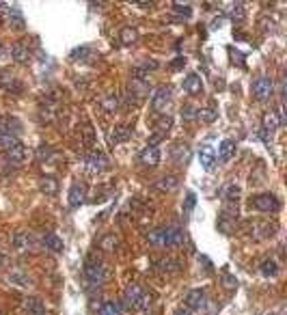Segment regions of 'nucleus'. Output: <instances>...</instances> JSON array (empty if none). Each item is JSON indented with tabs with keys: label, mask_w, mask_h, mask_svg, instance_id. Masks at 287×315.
<instances>
[{
	"label": "nucleus",
	"mask_w": 287,
	"mask_h": 315,
	"mask_svg": "<svg viewBox=\"0 0 287 315\" xmlns=\"http://www.w3.org/2000/svg\"><path fill=\"white\" fill-rule=\"evenodd\" d=\"M24 313L26 315H43V313H46V307L41 304L39 298H35V296H33V298L24 300Z\"/></svg>",
	"instance_id": "obj_16"
},
{
	"label": "nucleus",
	"mask_w": 287,
	"mask_h": 315,
	"mask_svg": "<svg viewBox=\"0 0 287 315\" xmlns=\"http://www.w3.org/2000/svg\"><path fill=\"white\" fill-rule=\"evenodd\" d=\"M130 136H132V128H130V125H125V123L114 125V130L110 132V145H119V142H125Z\"/></svg>",
	"instance_id": "obj_10"
},
{
	"label": "nucleus",
	"mask_w": 287,
	"mask_h": 315,
	"mask_svg": "<svg viewBox=\"0 0 287 315\" xmlns=\"http://www.w3.org/2000/svg\"><path fill=\"white\" fill-rule=\"evenodd\" d=\"M175 315H192V311L188 309V307H179V309L175 311Z\"/></svg>",
	"instance_id": "obj_41"
},
{
	"label": "nucleus",
	"mask_w": 287,
	"mask_h": 315,
	"mask_svg": "<svg viewBox=\"0 0 287 315\" xmlns=\"http://www.w3.org/2000/svg\"><path fill=\"white\" fill-rule=\"evenodd\" d=\"M147 242L154 246H166V227H160V229H154L147 236Z\"/></svg>",
	"instance_id": "obj_21"
},
{
	"label": "nucleus",
	"mask_w": 287,
	"mask_h": 315,
	"mask_svg": "<svg viewBox=\"0 0 287 315\" xmlns=\"http://www.w3.org/2000/svg\"><path fill=\"white\" fill-rule=\"evenodd\" d=\"M9 9H11V7H9L7 3H0V17L7 15V13H9Z\"/></svg>",
	"instance_id": "obj_42"
},
{
	"label": "nucleus",
	"mask_w": 287,
	"mask_h": 315,
	"mask_svg": "<svg viewBox=\"0 0 287 315\" xmlns=\"http://www.w3.org/2000/svg\"><path fill=\"white\" fill-rule=\"evenodd\" d=\"M84 203V188L82 186H71L69 188V205L71 208H80Z\"/></svg>",
	"instance_id": "obj_18"
},
{
	"label": "nucleus",
	"mask_w": 287,
	"mask_h": 315,
	"mask_svg": "<svg viewBox=\"0 0 287 315\" xmlns=\"http://www.w3.org/2000/svg\"><path fill=\"white\" fill-rule=\"evenodd\" d=\"M274 93V82L268 76H259L255 82H253V97L259 102H266V100H270Z\"/></svg>",
	"instance_id": "obj_2"
},
{
	"label": "nucleus",
	"mask_w": 287,
	"mask_h": 315,
	"mask_svg": "<svg viewBox=\"0 0 287 315\" xmlns=\"http://www.w3.org/2000/svg\"><path fill=\"white\" fill-rule=\"evenodd\" d=\"M177 186H179V179L175 175H164V177H160L158 182L154 184V190H158V192H171V190H175Z\"/></svg>",
	"instance_id": "obj_14"
},
{
	"label": "nucleus",
	"mask_w": 287,
	"mask_h": 315,
	"mask_svg": "<svg viewBox=\"0 0 287 315\" xmlns=\"http://www.w3.org/2000/svg\"><path fill=\"white\" fill-rule=\"evenodd\" d=\"M119 106H121L119 95L108 93V95L102 97V108H104V112H117V110H119Z\"/></svg>",
	"instance_id": "obj_19"
},
{
	"label": "nucleus",
	"mask_w": 287,
	"mask_h": 315,
	"mask_svg": "<svg viewBox=\"0 0 287 315\" xmlns=\"http://www.w3.org/2000/svg\"><path fill=\"white\" fill-rule=\"evenodd\" d=\"M5 156H7V160L11 162V164H24V162H28L31 151L26 149V147L22 145V142H17V145L5 149Z\"/></svg>",
	"instance_id": "obj_7"
},
{
	"label": "nucleus",
	"mask_w": 287,
	"mask_h": 315,
	"mask_svg": "<svg viewBox=\"0 0 287 315\" xmlns=\"http://www.w3.org/2000/svg\"><path fill=\"white\" fill-rule=\"evenodd\" d=\"M199 162L203 168H214V164H216V154H214V149L210 145H205L199 149Z\"/></svg>",
	"instance_id": "obj_15"
},
{
	"label": "nucleus",
	"mask_w": 287,
	"mask_h": 315,
	"mask_svg": "<svg viewBox=\"0 0 287 315\" xmlns=\"http://www.w3.org/2000/svg\"><path fill=\"white\" fill-rule=\"evenodd\" d=\"M7 20H9V26L11 28H15V31H24V17H22V13L17 11V9H9V13H7Z\"/></svg>",
	"instance_id": "obj_20"
},
{
	"label": "nucleus",
	"mask_w": 287,
	"mask_h": 315,
	"mask_svg": "<svg viewBox=\"0 0 287 315\" xmlns=\"http://www.w3.org/2000/svg\"><path fill=\"white\" fill-rule=\"evenodd\" d=\"M84 276H87L89 283L102 285L104 278H106V270H104L102 262H95V259H87V264H84Z\"/></svg>",
	"instance_id": "obj_4"
},
{
	"label": "nucleus",
	"mask_w": 287,
	"mask_h": 315,
	"mask_svg": "<svg viewBox=\"0 0 287 315\" xmlns=\"http://www.w3.org/2000/svg\"><path fill=\"white\" fill-rule=\"evenodd\" d=\"M171 104V87H158L154 95H151V110L156 112H162L166 110V106Z\"/></svg>",
	"instance_id": "obj_5"
},
{
	"label": "nucleus",
	"mask_w": 287,
	"mask_h": 315,
	"mask_svg": "<svg viewBox=\"0 0 287 315\" xmlns=\"http://www.w3.org/2000/svg\"><path fill=\"white\" fill-rule=\"evenodd\" d=\"M259 270H262L264 276H276V272H279V266H276V262H272V259H266V262L259 266Z\"/></svg>",
	"instance_id": "obj_33"
},
{
	"label": "nucleus",
	"mask_w": 287,
	"mask_h": 315,
	"mask_svg": "<svg viewBox=\"0 0 287 315\" xmlns=\"http://www.w3.org/2000/svg\"><path fill=\"white\" fill-rule=\"evenodd\" d=\"M229 17L231 20H236V22L244 20V3H233L229 7Z\"/></svg>",
	"instance_id": "obj_31"
},
{
	"label": "nucleus",
	"mask_w": 287,
	"mask_h": 315,
	"mask_svg": "<svg viewBox=\"0 0 287 315\" xmlns=\"http://www.w3.org/2000/svg\"><path fill=\"white\" fill-rule=\"evenodd\" d=\"M250 205H253L257 212L270 214V212H276V210H279V199H276L272 192H262V194H257L255 199L250 201Z\"/></svg>",
	"instance_id": "obj_3"
},
{
	"label": "nucleus",
	"mask_w": 287,
	"mask_h": 315,
	"mask_svg": "<svg viewBox=\"0 0 287 315\" xmlns=\"http://www.w3.org/2000/svg\"><path fill=\"white\" fill-rule=\"evenodd\" d=\"M194 203H196V196H194V192H188V194H186V205H184V212H186V214H190V212H192V208H194Z\"/></svg>",
	"instance_id": "obj_37"
},
{
	"label": "nucleus",
	"mask_w": 287,
	"mask_h": 315,
	"mask_svg": "<svg viewBox=\"0 0 287 315\" xmlns=\"http://www.w3.org/2000/svg\"><path fill=\"white\" fill-rule=\"evenodd\" d=\"M97 315H121V307L117 302H104Z\"/></svg>",
	"instance_id": "obj_32"
},
{
	"label": "nucleus",
	"mask_w": 287,
	"mask_h": 315,
	"mask_svg": "<svg viewBox=\"0 0 287 315\" xmlns=\"http://www.w3.org/2000/svg\"><path fill=\"white\" fill-rule=\"evenodd\" d=\"M184 244V231L179 227H166V246Z\"/></svg>",
	"instance_id": "obj_17"
},
{
	"label": "nucleus",
	"mask_w": 287,
	"mask_h": 315,
	"mask_svg": "<svg viewBox=\"0 0 287 315\" xmlns=\"http://www.w3.org/2000/svg\"><path fill=\"white\" fill-rule=\"evenodd\" d=\"M84 164H87L89 173H104V170L108 168V158H106L102 151H91V154L87 156Z\"/></svg>",
	"instance_id": "obj_6"
},
{
	"label": "nucleus",
	"mask_w": 287,
	"mask_h": 315,
	"mask_svg": "<svg viewBox=\"0 0 287 315\" xmlns=\"http://www.w3.org/2000/svg\"><path fill=\"white\" fill-rule=\"evenodd\" d=\"M173 9H175V13L184 15V17H190V15H192V9L188 7V5H182V3H173Z\"/></svg>",
	"instance_id": "obj_36"
},
{
	"label": "nucleus",
	"mask_w": 287,
	"mask_h": 315,
	"mask_svg": "<svg viewBox=\"0 0 287 315\" xmlns=\"http://www.w3.org/2000/svg\"><path fill=\"white\" fill-rule=\"evenodd\" d=\"M225 285H227V287H236V285H238V281H233L231 276H225Z\"/></svg>",
	"instance_id": "obj_43"
},
{
	"label": "nucleus",
	"mask_w": 287,
	"mask_h": 315,
	"mask_svg": "<svg viewBox=\"0 0 287 315\" xmlns=\"http://www.w3.org/2000/svg\"><path fill=\"white\" fill-rule=\"evenodd\" d=\"M3 56H5V48H3V46H0V59H3Z\"/></svg>",
	"instance_id": "obj_44"
},
{
	"label": "nucleus",
	"mask_w": 287,
	"mask_h": 315,
	"mask_svg": "<svg viewBox=\"0 0 287 315\" xmlns=\"http://www.w3.org/2000/svg\"><path fill=\"white\" fill-rule=\"evenodd\" d=\"M182 117H184V119H188V121L194 119V117H196L194 108H192V106H184V108H182Z\"/></svg>",
	"instance_id": "obj_39"
},
{
	"label": "nucleus",
	"mask_w": 287,
	"mask_h": 315,
	"mask_svg": "<svg viewBox=\"0 0 287 315\" xmlns=\"http://www.w3.org/2000/svg\"><path fill=\"white\" fill-rule=\"evenodd\" d=\"M184 89H186V93H190V95H199V93H203V80H201V76H196V74H188L186 80H184Z\"/></svg>",
	"instance_id": "obj_11"
},
{
	"label": "nucleus",
	"mask_w": 287,
	"mask_h": 315,
	"mask_svg": "<svg viewBox=\"0 0 287 315\" xmlns=\"http://www.w3.org/2000/svg\"><path fill=\"white\" fill-rule=\"evenodd\" d=\"M33 244V238L28 236V233H15L13 236V246L17 250H26V248H31Z\"/></svg>",
	"instance_id": "obj_27"
},
{
	"label": "nucleus",
	"mask_w": 287,
	"mask_h": 315,
	"mask_svg": "<svg viewBox=\"0 0 287 315\" xmlns=\"http://www.w3.org/2000/svg\"><path fill=\"white\" fill-rule=\"evenodd\" d=\"M39 188L46 194H56V190H59V184H56V179L54 177H43L41 182H39Z\"/></svg>",
	"instance_id": "obj_29"
},
{
	"label": "nucleus",
	"mask_w": 287,
	"mask_h": 315,
	"mask_svg": "<svg viewBox=\"0 0 287 315\" xmlns=\"http://www.w3.org/2000/svg\"><path fill=\"white\" fill-rule=\"evenodd\" d=\"M262 128H264V138L268 140L274 134V130L279 128V117H276V112H266L264 114V123H262Z\"/></svg>",
	"instance_id": "obj_13"
},
{
	"label": "nucleus",
	"mask_w": 287,
	"mask_h": 315,
	"mask_svg": "<svg viewBox=\"0 0 287 315\" xmlns=\"http://www.w3.org/2000/svg\"><path fill=\"white\" fill-rule=\"evenodd\" d=\"M205 302H208V298H205V290H190L186 296L184 304L190 311H199L201 307H205Z\"/></svg>",
	"instance_id": "obj_8"
},
{
	"label": "nucleus",
	"mask_w": 287,
	"mask_h": 315,
	"mask_svg": "<svg viewBox=\"0 0 287 315\" xmlns=\"http://www.w3.org/2000/svg\"><path fill=\"white\" fill-rule=\"evenodd\" d=\"M233 156H236V142L233 140H222L220 147H218V158L220 160H231Z\"/></svg>",
	"instance_id": "obj_23"
},
{
	"label": "nucleus",
	"mask_w": 287,
	"mask_h": 315,
	"mask_svg": "<svg viewBox=\"0 0 287 315\" xmlns=\"http://www.w3.org/2000/svg\"><path fill=\"white\" fill-rule=\"evenodd\" d=\"M225 199H227V201H238V199H240V186L229 184V186L225 188Z\"/></svg>",
	"instance_id": "obj_34"
},
{
	"label": "nucleus",
	"mask_w": 287,
	"mask_h": 315,
	"mask_svg": "<svg viewBox=\"0 0 287 315\" xmlns=\"http://www.w3.org/2000/svg\"><path fill=\"white\" fill-rule=\"evenodd\" d=\"M100 246H102L104 250H114V248H117V238H114V236H106V238H102Z\"/></svg>",
	"instance_id": "obj_35"
},
{
	"label": "nucleus",
	"mask_w": 287,
	"mask_h": 315,
	"mask_svg": "<svg viewBox=\"0 0 287 315\" xmlns=\"http://www.w3.org/2000/svg\"><path fill=\"white\" fill-rule=\"evenodd\" d=\"M11 56H13L15 63H28L31 50L26 48V46H22V43H15V46L11 48Z\"/></svg>",
	"instance_id": "obj_22"
},
{
	"label": "nucleus",
	"mask_w": 287,
	"mask_h": 315,
	"mask_svg": "<svg viewBox=\"0 0 287 315\" xmlns=\"http://www.w3.org/2000/svg\"><path fill=\"white\" fill-rule=\"evenodd\" d=\"M84 145L87 147L93 145V130H91V125H84Z\"/></svg>",
	"instance_id": "obj_38"
},
{
	"label": "nucleus",
	"mask_w": 287,
	"mask_h": 315,
	"mask_svg": "<svg viewBox=\"0 0 287 315\" xmlns=\"http://www.w3.org/2000/svg\"><path fill=\"white\" fill-rule=\"evenodd\" d=\"M154 268L160 270V272H177V270H179V262H177V259H171V257H168V259H160V262Z\"/></svg>",
	"instance_id": "obj_26"
},
{
	"label": "nucleus",
	"mask_w": 287,
	"mask_h": 315,
	"mask_svg": "<svg viewBox=\"0 0 287 315\" xmlns=\"http://www.w3.org/2000/svg\"><path fill=\"white\" fill-rule=\"evenodd\" d=\"M119 39H121V43H134L138 39V33H136V28H132V26H125L119 33Z\"/></svg>",
	"instance_id": "obj_30"
},
{
	"label": "nucleus",
	"mask_w": 287,
	"mask_h": 315,
	"mask_svg": "<svg viewBox=\"0 0 287 315\" xmlns=\"http://www.w3.org/2000/svg\"><path fill=\"white\" fill-rule=\"evenodd\" d=\"M43 244H46V248H50L52 253H61L63 246H65L63 244V240L59 236H54V233H48V236L43 238Z\"/></svg>",
	"instance_id": "obj_24"
},
{
	"label": "nucleus",
	"mask_w": 287,
	"mask_h": 315,
	"mask_svg": "<svg viewBox=\"0 0 287 315\" xmlns=\"http://www.w3.org/2000/svg\"><path fill=\"white\" fill-rule=\"evenodd\" d=\"M0 87H3L5 91H11V93H20L22 91V82L20 80H15L9 71H0Z\"/></svg>",
	"instance_id": "obj_12"
},
{
	"label": "nucleus",
	"mask_w": 287,
	"mask_h": 315,
	"mask_svg": "<svg viewBox=\"0 0 287 315\" xmlns=\"http://www.w3.org/2000/svg\"><path fill=\"white\" fill-rule=\"evenodd\" d=\"M48 156H52V149L46 147V145H41L39 147V158H48Z\"/></svg>",
	"instance_id": "obj_40"
},
{
	"label": "nucleus",
	"mask_w": 287,
	"mask_h": 315,
	"mask_svg": "<svg viewBox=\"0 0 287 315\" xmlns=\"http://www.w3.org/2000/svg\"><path fill=\"white\" fill-rule=\"evenodd\" d=\"M268 315H279V313H268Z\"/></svg>",
	"instance_id": "obj_45"
},
{
	"label": "nucleus",
	"mask_w": 287,
	"mask_h": 315,
	"mask_svg": "<svg viewBox=\"0 0 287 315\" xmlns=\"http://www.w3.org/2000/svg\"><path fill=\"white\" fill-rule=\"evenodd\" d=\"M188 156H190V149H188V145H184V142H177V145H173L171 158H173L175 162H186Z\"/></svg>",
	"instance_id": "obj_25"
},
{
	"label": "nucleus",
	"mask_w": 287,
	"mask_h": 315,
	"mask_svg": "<svg viewBox=\"0 0 287 315\" xmlns=\"http://www.w3.org/2000/svg\"><path fill=\"white\" fill-rule=\"evenodd\" d=\"M138 160L142 162V164H147V166H156L160 160H162V154H160V149L154 147V145H147L145 149L140 151V156Z\"/></svg>",
	"instance_id": "obj_9"
},
{
	"label": "nucleus",
	"mask_w": 287,
	"mask_h": 315,
	"mask_svg": "<svg viewBox=\"0 0 287 315\" xmlns=\"http://www.w3.org/2000/svg\"><path fill=\"white\" fill-rule=\"evenodd\" d=\"M216 117H218V112H216V108H201L199 112H196V119L199 121H203V123H212V121H216Z\"/></svg>",
	"instance_id": "obj_28"
},
{
	"label": "nucleus",
	"mask_w": 287,
	"mask_h": 315,
	"mask_svg": "<svg viewBox=\"0 0 287 315\" xmlns=\"http://www.w3.org/2000/svg\"><path fill=\"white\" fill-rule=\"evenodd\" d=\"M123 302H125V307L132 311H145L151 304V296L142 290L140 285H130L123 294Z\"/></svg>",
	"instance_id": "obj_1"
}]
</instances>
